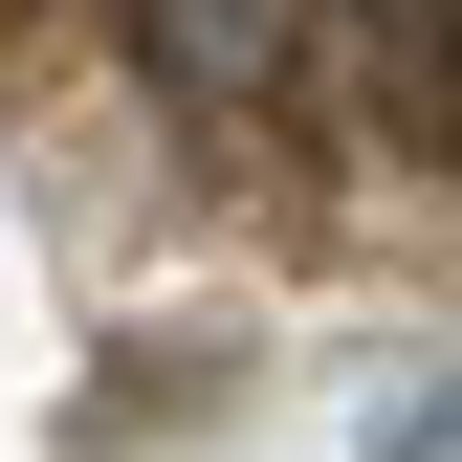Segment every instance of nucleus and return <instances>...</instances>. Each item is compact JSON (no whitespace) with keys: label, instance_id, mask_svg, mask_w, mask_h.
Returning <instances> with one entry per match:
<instances>
[{"label":"nucleus","instance_id":"obj_1","mask_svg":"<svg viewBox=\"0 0 462 462\" xmlns=\"http://www.w3.org/2000/svg\"><path fill=\"white\" fill-rule=\"evenodd\" d=\"M133 44H154V88H177V110H264L286 44H309V0H133Z\"/></svg>","mask_w":462,"mask_h":462},{"label":"nucleus","instance_id":"obj_2","mask_svg":"<svg viewBox=\"0 0 462 462\" xmlns=\"http://www.w3.org/2000/svg\"><path fill=\"white\" fill-rule=\"evenodd\" d=\"M353 462H462V374H440V396H396V419H374Z\"/></svg>","mask_w":462,"mask_h":462},{"label":"nucleus","instance_id":"obj_3","mask_svg":"<svg viewBox=\"0 0 462 462\" xmlns=\"http://www.w3.org/2000/svg\"><path fill=\"white\" fill-rule=\"evenodd\" d=\"M396 23H440V0H396Z\"/></svg>","mask_w":462,"mask_h":462}]
</instances>
